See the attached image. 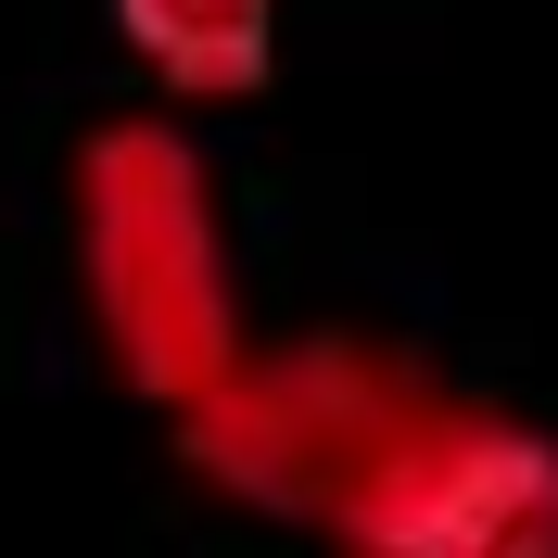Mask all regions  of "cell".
<instances>
[{"instance_id": "cell-1", "label": "cell", "mask_w": 558, "mask_h": 558, "mask_svg": "<svg viewBox=\"0 0 558 558\" xmlns=\"http://www.w3.org/2000/svg\"><path fill=\"white\" fill-rule=\"evenodd\" d=\"M292 495L368 546L445 558H533L558 546V445L521 418H483L393 368H305L292 381Z\"/></svg>"}, {"instance_id": "cell-2", "label": "cell", "mask_w": 558, "mask_h": 558, "mask_svg": "<svg viewBox=\"0 0 558 558\" xmlns=\"http://www.w3.org/2000/svg\"><path fill=\"white\" fill-rule=\"evenodd\" d=\"M128 13L178 76H254V38H267V0H128Z\"/></svg>"}]
</instances>
